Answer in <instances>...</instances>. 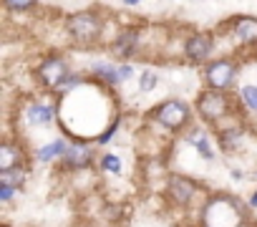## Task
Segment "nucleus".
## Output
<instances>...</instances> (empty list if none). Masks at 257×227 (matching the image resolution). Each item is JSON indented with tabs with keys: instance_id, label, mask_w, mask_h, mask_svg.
Here are the masks:
<instances>
[{
	"instance_id": "f257e3e1",
	"label": "nucleus",
	"mask_w": 257,
	"mask_h": 227,
	"mask_svg": "<svg viewBox=\"0 0 257 227\" xmlns=\"http://www.w3.org/2000/svg\"><path fill=\"white\" fill-rule=\"evenodd\" d=\"M66 28L71 33L73 41H81V43H91L93 38H98L101 33V21L98 16L93 13H76L66 21Z\"/></svg>"
},
{
	"instance_id": "f03ea898",
	"label": "nucleus",
	"mask_w": 257,
	"mask_h": 227,
	"mask_svg": "<svg viewBox=\"0 0 257 227\" xmlns=\"http://www.w3.org/2000/svg\"><path fill=\"white\" fill-rule=\"evenodd\" d=\"M154 119L167 127V129H182L187 122H189V106L172 98V101H164L157 111H154Z\"/></svg>"
},
{
	"instance_id": "7ed1b4c3",
	"label": "nucleus",
	"mask_w": 257,
	"mask_h": 227,
	"mask_svg": "<svg viewBox=\"0 0 257 227\" xmlns=\"http://www.w3.org/2000/svg\"><path fill=\"white\" fill-rule=\"evenodd\" d=\"M197 108L207 122H217L227 113V96L222 91H204L197 101Z\"/></svg>"
},
{
	"instance_id": "20e7f679",
	"label": "nucleus",
	"mask_w": 257,
	"mask_h": 227,
	"mask_svg": "<svg viewBox=\"0 0 257 227\" xmlns=\"http://www.w3.org/2000/svg\"><path fill=\"white\" fill-rule=\"evenodd\" d=\"M234 73L237 68L232 61H214L207 66V83L212 86V91H224L234 81Z\"/></svg>"
},
{
	"instance_id": "39448f33",
	"label": "nucleus",
	"mask_w": 257,
	"mask_h": 227,
	"mask_svg": "<svg viewBox=\"0 0 257 227\" xmlns=\"http://www.w3.org/2000/svg\"><path fill=\"white\" fill-rule=\"evenodd\" d=\"M38 76H41V81L46 83V86H61L66 78H68V66H66V61L63 58H48L46 63H41V68H38Z\"/></svg>"
},
{
	"instance_id": "423d86ee",
	"label": "nucleus",
	"mask_w": 257,
	"mask_h": 227,
	"mask_svg": "<svg viewBox=\"0 0 257 227\" xmlns=\"http://www.w3.org/2000/svg\"><path fill=\"white\" fill-rule=\"evenodd\" d=\"M184 53H187L189 61L202 63V61L212 53V36H209V33H197V36H192V38L187 41V46H184Z\"/></svg>"
},
{
	"instance_id": "0eeeda50",
	"label": "nucleus",
	"mask_w": 257,
	"mask_h": 227,
	"mask_svg": "<svg viewBox=\"0 0 257 227\" xmlns=\"http://www.w3.org/2000/svg\"><path fill=\"white\" fill-rule=\"evenodd\" d=\"M194 192H197V187H194L192 179H187L182 174H174L169 179V194H172V199L177 204H189L192 197H194Z\"/></svg>"
},
{
	"instance_id": "6e6552de",
	"label": "nucleus",
	"mask_w": 257,
	"mask_h": 227,
	"mask_svg": "<svg viewBox=\"0 0 257 227\" xmlns=\"http://www.w3.org/2000/svg\"><path fill=\"white\" fill-rule=\"evenodd\" d=\"M234 38L239 43H257V18H237Z\"/></svg>"
},
{
	"instance_id": "1a4fd4ad",
	"label": "nucleus",
	"mask_w": 257,
	"mask_h": 227,
	"mask_svg": "<svg viewBox=\"0 0 257 227\" xmlns=\"http://www.w3.org/2000/svg\"><path fill=\"white\" fill-rule=\"evenodd\" d=\"M16 164H21V152L13 144H3L0 147V172H11L16 169Z\"/></svg>"
},
{
	"instance_id": "9d476101",
	"label": "nucleus",
	"mask_w": 257,
	"mask_h": 227,
	"mask_svg": "<svg viewBox=\"0 0 257 227\" xmlns=\"http://www.w3.org/2000/svg\"><path fill=\"white\" fill-rule=\"evenodd\" d=\"M63 159H66L68 167H86V164L91 162V152L76 147V149H68V152L63 154Z\"/></svg>"
},
{
	"instance_id": "9b49d317",
	"label": "nucleus",
	"mask_w": 257,
	"mask_h": 227,
	"mask_svg": "<svg viewBox=\"0 0 257 227\" xmlns=\"http://www.w3.org/2000/svg\"><path fill=\"white\" fill-rule=\"evenodd\" d=\"M28 119H31V124H48V122L53 119V108L36 103V106L28 108Z\"/></svg>"
},
{
	"instance_id": "f8f14e48",
	"label": "nucleus",
	"mask_w": 257,
	"mask_h": 227,
	"mask_svg": "<svg viewBox=\"0 0 257 227\" xmlns=\"http://www.w3.org/2000/svg\"><path fill=\"white\" fill-rule=\"evenodd\" d=\"M134 46H137V33H132V31L121 33L118 41H116V51H118L121 56H128V53L134 51Z\"/></svg>"
},
{
	"instance_id": "ddd939ff",
	"label": "nucleus",
	"mask_w": 257,
	"mask_h": 227,
	"mask_svg": "<svg viewBox=\"0 0 257 227\" xmlns=\"http://www.w3.org/2000/svg\"><path fill=\"white\" fill-rule=\"evenodd\" d=\"M23 172L21 169H11V172H3V174H0V184H8V187H21L23 184Z\"/></svg>"
},
{
	"instance_id": "4468645a",
	"label": "nucleus",
	"mask_w": 257,
	"mask_h": 227,
	"mask_svg": "<svg viewBox=\"0 0 257 227\" xmlns=\"http://www.w3.org/2000/svg\"><path fill=\"white\" fill-rule=\"evenodd\" d=\"M189 142L202 152V157H207V159H212V149H209V144H207V139H204V134L202 132H194L192 137H189Z\"/></svg>"
},
{
	"instance_id": "2eb2a0df",
	"label": "nucleus",
	"mask_w": 257,
	"mask_h": 227,
	"mask_svg": "<svg viewBox=\"0 0 257 227\" xmlns=\"http://www.w3.org/2000/svg\"><path fill=\"white\" fill-rule=\"evenodd\" d=\"M63 152H66V144H63V142H53V144H48V147H43L38 157H41L43 162H48V159H53L56 154H63Z\"/></svg>"
},
{
	"instance_id": "dca6fc26",
	"label": "nucleus",
	"mask_w": 257,
	"mask_h": 227,
	"mask_svg": "<svg viewBox=\"0 0 257 227\" xmlns=\"http://www.w3.org/2000/svg\"><path fill=\"white\" fill-rule=\"evenodd\" d=\"M98 73L106 78V81H111V83H116V81H121V68H111V66H98Z\"/></svg>"
},
{
	"instance_id": "f3484780",
	"label": "nucleus",
	"mask_w": 257,
	"mask_h": 227,
	"mask_svg": "<svg viewBox=\"0 0 257 227\" xmlns=\"http://www.w3.org/2000/svg\"><path fill=\"white\" fill-rule=\"evenodd\" d=\"M242 98L249 103V108L257 111V86H244L242 88Z\"/></svg>"
},
{
	"instance_id": "a211bd4d",
	"label": "nucleus",
	"mask_w": 257,
	"mask_h": 227,
	"mask_svg": "<svg viewBox=\"0 0 257 227\" xmlns=\"http://www.w3.org/2000/svg\"><path fill=\"white\" fill-rule=\"evenodd\" d=\"M154 83H157V73H154V71H147V73H144V78H142V91L154 88Z\"/></svg>"
},
{
	"instance_id": "6ab92c4d",
	"label": "nucleus",
	"mask_w": 257,
	"mask_h": 227,
	"mask_svg": "<svg viewBox=\"0 0 257 227\" xmlns=\"http://www.w3.org/2000/svg\"><path fill=\"white\" fill-rule=\"evenodd\" d=\"M8 8H11V11H28V8H33V3H28V0H21V3L11 0V3H8Z\"/></svg>"
},
{
	"instance_id": "aec40b11",
	"label": "nucleus",
	"mask_w": 257,
	"mask_h": 227,
	"mask_svg": "<svg viewBox=\"0 0 257 227\" xmlns=\"http://www.w3.org/2000/svg\"><path fill=\"white\" fill-rule=\"evenodd\" d=\"M103 167L111 169V172H118V169H121V162H118L116 157H106V159H103Z\"/></svg>"
},
{
	"instance_id": "412c9836",
	"label": "nucleus",
	"mask_w": 257,
	"mask_h": 227,
	"mask_svg": "<svg viewBox=\"0 0 257 227\" xmlns=\"http://www.w3.org/2000/svg\"><path fill=\"white\" fill-rule=\"evenodd\" d=\"M0 197H3L6 202L13 197V187H8V184H0Z\"/></svg>"
},
{
	"instance_id": "4be33fe9",
	"label": "nucleus",
	"mask_w": 257,
	"mask_h": 227,
	"mask_svg": "<svg viewBox=\"0 0 257 227\" xmlns=\"http://www.w3.org/2000/svg\"><path fill=\"white\" fill-rule=\"evenodd\" d=\"M252 207H257V192H254V197H252Z\"/></svg>"
},
{
	"instance_id": "5701e85b",
	"label": "nucleus",
	"mask_w": 257,
	"mask_h": 227,
	"mask_svg": "<svg viewBox=\"0 0 257 227\" xmlns=\"http://www.w3.org/2000/svg\"><path fill=\"white\" fill-rule=\"evenodd\" d=\"M3 227H8V224H3Z\"/></svg>"
}]
</instances>
